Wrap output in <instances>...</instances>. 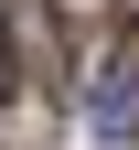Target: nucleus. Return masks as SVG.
I'll list each match as a JSON object with an SVG mask.
<instances>
[{
	"label": "nucleus",
	"mask_w": 139,
	"mask_h": 150,
	"mask_svg": "<svg viewBox=\"0 0 139 150\" xmlns=\"http://www.w3.org/2000/svg\"><path fill=\"white\" fill-rule=\"evenodd\" d=\"M11 32H22V54H32V75H64V22H54V0H11Z\"/></svg>",
	"instance_id": "f03ea898"
},
{
	"label": "nucleus",
	"mask_w": 139,
	"mask_h": 150,
	"mask_svg": "<svg viewBox=\"0 0 139 150\" xmlns=\"http://www.w3.org/2000/svg\"><path fill=\"white\" fill-rule=\"evenodd\" d=\"M0 86H11V64H0Z\"/></svg>",
	"instance_id": "7ed1b4c3"
},
{
	"label": "nucleus",
	"mask_w": 139,
	"mask_h": 150,
	"mask_svg": "<svg viewBox=\"0 0 139 150\" xmlns=\"http://www.w3.org/2000/svg\"><path fill=\"white\" fill-rule=\"evenodd\" d=\"M86 129H96V139H139V22H118V32H107V54H96Z\"/></svg>",
	"instance_id": "f257e3e1"
}]
</instances>
